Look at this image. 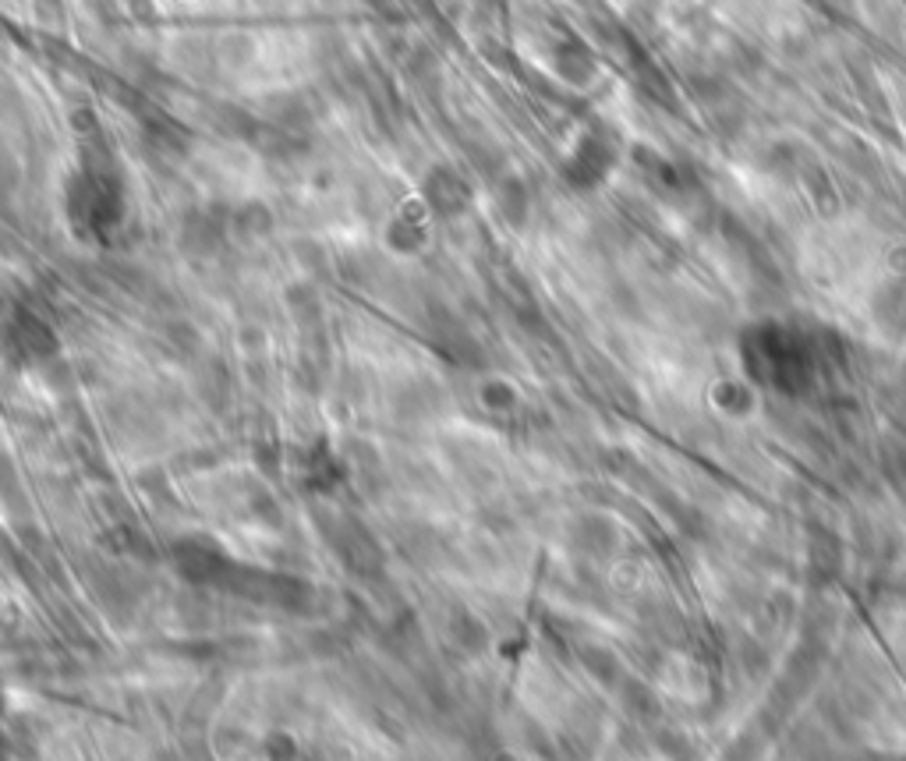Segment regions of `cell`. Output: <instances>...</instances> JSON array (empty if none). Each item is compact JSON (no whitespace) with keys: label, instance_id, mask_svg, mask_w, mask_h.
<instances>
[{"label":"cell","instance_id":"obj_13","mask_svg":"<svg viewBox=\"0 0 906 761\" xmlns=\"http://www.w3.org/2000/svg\"><path fill=\"white\" fill-rule=\"evenodd\" d=\"M216 57L224 68H245L251 57H256V40L248 33H227L216 40Z\"/></svg>","mask_w":906,"mask_h":761},{"label":"cell","instance_id":"obj_16","mask_svg":"<svg viewBox=\"0 0 906 761\" xmlns=\"http://www.w3.org/2000/svg\"><path fill=\"white\" fill-rule=\"evenodd\" d=\"M390 245L396 251H415L422 245V227L411 216L393 220V224H390Z\"/></svg>","mask_w":906,"mask_h":761},{"label":"cell","instance_id":"obj_9","mask_svg":"<svg viewBox=\"0 0 906 761\" xmlns=\"http://www.w3.org/2000/svg\"><path fill=\"white\" fill-rule=\"evenodd\" d=\"M301 479H305V485L312 489V493H329V489L344 479V468L326 447H315L309 454V465H305V471H301Z\"/></svg>","mask_w":906,"mask_h":761},{"label":"cell","instance_id":"obj_17","mask_svg":"<svg viewBox=\"0 0 906 761\" xmlns=\"http://www.w3.org/2000/svg\"><path fill=\"white\" fill-rule=\"evenodd\" d=\"M167 337L174 340V347H178V351H184V355H192L195 347H199V333L188 326V323H174L170 329H167Z\"/></svg>","mask_w":906,"mask_h":761},{"label":"cell","instance_id":"obj_8","mask_svg":"<svg viewBox=\"0 0 906 761\" xmlns=\"http://www.w3.org/2000/svg\"><path fill=\"white\" fill-rule=\"evenodd\" d=\"M174 54H178V65L184 75L192 78H210L216 68H220V57H216V43L205 40V36H188L174 46Z\"/></svg>","mask_w":906,"mask_h":761},{"label":"cell","instance_id":"obj_3","mask_svg":"<svg viewBox=\"0 0 906 761\" xmlns=\"http://www.w3.org/2000/svg\"><path fill=\"white\" fill-rule=\"evenodd\" d=\"M170 563L188 584H195V589L231 592V581L237 574V563L213 538H202V535L178 538V542L170 546Z\"/></svg>","mask_w":906,"mask_h":761},{"label":"cell","instance_id":"obj_5","mask_svg":"<svg viewBox=\"0 0 906 761\" xmlns=\"http://www.w3.org/2000/svg\"><path fill=\"white\" fill-rule=\"evenodd\" d=\"M422 199L425 205L433 210L436 216H460L468 210V202H471V184L465 181V174L454 170V167H433L425 174V181H422Z\"/></svg>","mask_w":906,"mask_h":761},{"label":"cell","instance_id":"obj_14","mask_svg":"<svg viewBox=\"0 0 906 761\" xmlns=\"http://www.w3.org/2000/svg\"><path fill=\"white\" fill-rule=\"evenodd\" d=\"M288 301H291V312H294V320L301 326H305V329H320V323H323V301H320V294L309 288V283L291 288Z\"/></svg>","mask_w":906,"mask_h":761},{"label":"cell","instance_id":"obj_1","mask_svg":"<svg viewBox=\"0 0 906 761\" xmlns=\"http://www.w3.org/2000/svg\"><path fill=\"white\" fill-rule=\"evenodd\" d=\"M231 592L248 598V602H256V606L283 609V613H305L315 602V592H312L309 581H301L294 574H280V570L245 567V563H237Z\"/></svg>","mask_w":906,"mask_h":761},{"label":"cell","instance_id":"obj_6","mask_svg":"<svg viewBox=\"0 0 906 761\" xmlns=\"http://www.w3.org/2000/svg\"><path fill=\"white\" fill-rule=\"evenodd\" d=\"M227 234V220L216 216L213 210H195L181 220V248L192 259H210L213 251H220Z\"/></svg>","mask_w":906,"mask_h":761},{"label":"cell","instance_id":"obj_12","mask_svg":"<svg viewBox=\"0 0 906 761\" xmlns=\"http://www.w3.org/2000/svg\"><path fill=\"white\" fill-rule=\"evenodd\" d=\"M231 227L242 237H266L273 231V213H269L262 202H245L242 210H234Z\"/></svg>","mask_w":906,"mask_h":761},{"label":"cell","instance_id":"obj_15","mask_svg":"<svg viewBox=\"0 0 906 761\" xmlns=\"http://www.w3.org/2000/svg\"><path fill=\"white\" fill-rule=\"evenodd\" d=\"M199 390H202V398L210 401V404H224L231 398V376L227 369L220 361H210L205 369L199 372Z\"/></svg>","mask_w":906,"mask_h":761},{"label":"cell","instance_id":"obj_4","mask_svg":"<svg viewBox=\"0 0 906 761\" xmlns=\"http://www.w3.org/2000/svg\"><path fill=\"white\" fill-rule=\"evenodd\" d=\"M8 344L25 361H46L57 355V333L43 315L29 309H14L8 320Z\"/></svg>","mask_w":906,"mask_h":761},{"label":"cell","instance_id":"obj_7","mask_svg":"<svg viewBox=\"0 0 906 761\" xmlns=\"http://www.w3.org/2000/svg\"><path fill=\"white\" fill-rule=\"evenodd\" d=\"M433 340H436V351H443L450 361L457 365H479L482 351H479V344H474L471 333L460 326L457 320H439L436 329H433Z\"/></svg>","mask_w":906,"mask_h":761},{"label":"cell","instance_id":"obj_10","mask_svg":"<svg viewBox=\"0 0 906 761\" xmlns=\"http://www.w3.org/2000/svg\"><path fill=\"white\" fill-rule=\"evenodd\" d=\"M213 124H216V128L224 132V135H231V138H245V142H256L259 132H262V121L251 117L248 110L234 107V103H220V107H213Z\"/></svg>","mask_w":906,"mask_h":761},{"label":"cell","instance_id":"obj_2","mask_svg":"<svg viewBox=\"0 0 906 761\" xmlns=\"http://www.w3.org/2000/svg\"><path fill=\"white\" fill-rule=\"evenodd\" d=\"M323 535L329 538L333 552L340 557V563L351 570L361 581H376L387 574V557L379 538L361 525L351 514H329L323 521Z\"/></svg>","mask_w":906,"mask_h":761},{"label":"cell","instance_id":"obj_11","mask_svg":"<svg viewBox=\"0 0 906 761\" xmlns=\"http://www.w3.org/2000/svg\"><path fill=\"white\" fill-rule=\"evenodd\" d=\"M447 638H450V645L457 648V652L474 656V652H482L485 648V627L474 620L471 613H457L447 620Z\"/></svg>","mask_w":906,"mask_h":761}]
</instances>
